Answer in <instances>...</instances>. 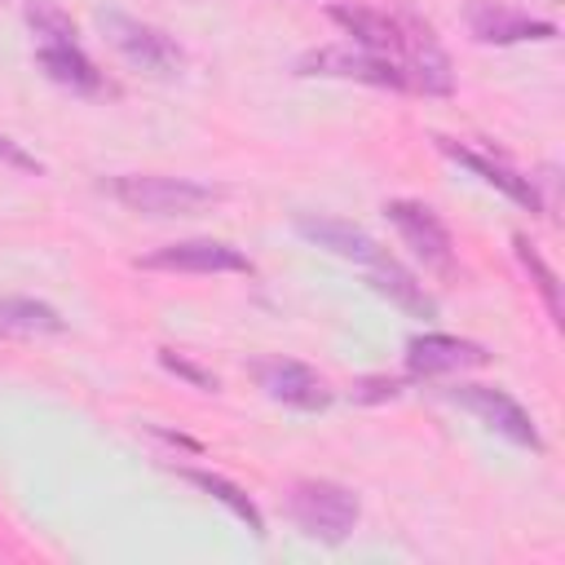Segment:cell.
Wrapping results in <instances>:
<instances>
[{
  "mask_svg": "<svg viewBox=\"0 0 565 565\" xmlns=\"http://www.w3.org/2000/svg\"><path fill=\"white\" fill-rule=\"evenodd\" d=\"M402 393V380H388V375H366L353 384V402H393Z\"/></svg>",
  "mask_w": 565,
  "mask_h": 565,
  "instance_id": "44dd1931",
  "label": "cell"
},
{
  "mask_svg": "<svg viewBox=\"0 0 565 565\" xmlns=\"http://www.w3.org/2000/svg\"><path fill=\"white\" fill-rule=\"evenodd\" d=\"M35 62L40 71L71 88V93H102V71L93 66V57L79 49V40H66V44H35Z\"/></svg>",
  "mask_w": 565,
  "mask_h": 565,
  "instance_id": "5bb4252c",
  "label": "cell"
},
{
  "mask_svg": "<svg viewBox=\"0 0 565 565\" xmlns=\"http://www.w3.org/2000/svg\"><path fill=\"white\" fill-rule=\"evenodd\" d=\"M362 274H366V287L380 291V296H388L397 309H406V313H415V318H433V313H437V305H433V296L424 291V282H419L406 265H397L393 256L380 260V265H371V269H362Z\"/></svg>",
  "mask_w": 565,
  "mask_h": 565,
  "instance_id": "9a60e30c",
  "label": "cell"
},
{
  "mask_svg": "<svg viewBox=\"0 0 565 565\" xmlns=\"http://www.w3.org/2000/svg\"><path fill=\"white\" fill-rule=\"evenodd\" d=\"M159 362H163L172 375L190 380L194 388H203V393H216V375H212V371H203L199 362H190L185 353H177V349H159Z\"/></svg>",
  "mask_w": 565,
  "mask_h": 565,
  "instance_id": "ffe728a7",
  "label": "cell"
},
{
  "mask_svg": "<svg viewBox=\"0 0 565 565\" xmlns=\"http://www.w3.org/2000/svg\"><path fill=\"white\" fill-rule=\"evenodd\" d=\"M450 402H455V406H463V411H472L490 433L508 437L512 446L543 450V437H539V428H534L530 411H525L512 393L490 388V384H459V388H450Z\"/></svg>",
  "mask_w": 565,
  "mask_h": 565,
  "instance_id": "8992f818",
  "label": "cell"
},
{
  "mask_svg": "<svg viewBox=\"0 0 565 565\" xmlns=\"http://www.w3.org/2000/svg\"><path fill=\"white\" fill-rule=\"evenodd\" d=\"M102 190L141 216H194V212H212L225 199V190H216L207 181L163 177V172H124V177L102 181Z\"/></svg>",
  "mask_w": 565,
  "mask_h": 565,
  "instance_id": "7a4b0ae2",
  "label": "cell"
},
{
  "mask_svg": "<svg viewBox=\"0 0 565 565\" xmlns=\"http://www.w3.org/2000/svg\"><path fill=\"white\" fill-rule=\"evenodd\" d=\"M384 216L397 225L402 243L428 265V269H450L455 265V247H450V230L441 225V216L415 199H388Z\"/></svg>",
  "mask_w": 565,
  "mask_h": 565,
  "instance_id": "30bf717a",
  "label": "cell"
},
{
  "mask_svg": "<svg viewBox=\"0 0 565 565\" xmlns=\"http://www.w3.org/2000/svg\"><path fill=\"white\" fill-rule=\"evenodd\" d=\"M296 234H305L309 243L327 247L331 256L340 260H353L358 269H371L380 260H388V247H380L362 225L353 221H335V216H300L296 221Z\"/></svg>",
  "mask_w": 565,
  "mask_h": 565,
  "instance_id": "7c38bea8",
  "label": "cell"
},
{
  "mask_svg": "<svg viewBox=\"0 0 565 565\" xmlns=\"http://www.w3.org/2000/svg\"><path fill=\"white\" fill-rule=\"evenodd\" d=\"M287 516L305 539L318 543H344L362 516V503L340 481H296L287 490Z\"/></svg>",
  "mask_w": 565,
  "mask_h": 565,
  "instance_id": "3957f363",
  "label": "cell"
},
{
  "mask_svg": "<svg viewBox=\"0 0 565 565\" xmlns=\"http://www.w3.org/2000/svg\"><path fill=\"white\" fill-rule=\"evenodd\" d=\"M296 75H331V79H358V84H375V88H411L406 75L388 57H380L362 44L309 49V53L296 57Z\"/></svg>",
  "mask_w": 565,
  "mask_h": 565,
  "instance_id": "5b68a950",
  "label": "cell"
},
{
  "mask_svg": "<svg viewBox=\"0 0 565 565\" xmlns=\"http://www.w3.org/2000/svg\"><path fill=\"white\" fill-rule=\"evenodd\" d=\"M181 477H185L190 486H199L203 494H212L216 503H225V508H230V512H234V516H238L256 539H265V516H260V508L252 503V494H247V490H238V486H234V481H225L221 472H203V468H181Z\"/></svg>",
  "mask_w": 565,
  "mask_h": 565,
  "instance_id": "e0dca14e",
  "label": "cell"
},
{
  "mask_svg": "<svg viewBox=\"0 0 565 565\" xmlns=\"http://www.w3.org/2000/svg\"><path fill=\"white\" fill-rule=\"evenodd\" d=\"M437 146H441L455 163H463L468 172H477L486 185L503 190L512 203H521V207H530V212H543L534 181H530V177H521L516 168H508V163H499V159H490V154H481V150H472V146H463V141H450V137H437Z\"/></svg>",
  "mask_w": 565,
  "mask_h": 565,
  "instance_id": "4fadbf2b",
  "label": "cell"
},
{
  "mask_svg": "<svg viewBox=\"0 0 565 565\" xmlns=\"http://www.w3.org/2000/svg\"><path fill=\"white\" fill-rule=\"evenodd\" d=\"M66 318L35 300V296H0V335H18V340H35V335H62Z\"/></svg>",
  "mask_w": 565,
  "mask_h": 565,
  "instance_id": "2e32d148",
  "label": "cell"
},
{
  "mask_svg": "<svg viewBox=\"0 0 565 565\" xmlns=\"http://www.w3.org/2000/svg\"><path fill=\"white\" fill-rule=\"evenodd\" d=\"M331 22H340L353 44L388 57L406 84L415 93H428V97H450L455 93V71H450V57L446 49L437 44L433 26L406 9H371V4H331L327 9Z\"/></svg>",
  "mask_w": 565,
  "mask_h": 565,
  "instance_id": "6da1fadb",
  "label": "cell"
},
{
  "mask_svg": "<svg viewBox=\"0 0 565 565\" xmlns=\"http://www.w3.org/2000/svg\"><path fill=\"white\" fill-rule=\"evenodd\" d=\"M22 18L35 31L40 44H66L75 40V22L57 0H22Z\"/></svg>",
  "mask_w": 565,
  "mask_h": 565,
  "instance_id": "ac0fdd59",
  "label": "cell"
},
{
  "mask_svg": "<svg viewBox=\"0 0 565 565\" xmlns=\"http://www.w3.org/2000/svg\"><path fill=\"white\" fill-rule=\"evenodd\" d=\"M97 26H102V35H106V44L115 53H124L132 66H141L150 75H172L185 62L181 44L168 31L141 22V18L124 13V9H97Z\"/></svg>",
  "mask_w": 565,
  "mask_h": 565,
  "instance_id": "277c9868",
  "label": "cell"
},
{
  "mask_svg": "<svg viewBox=\"0 0 565 565\" xmlns=\"http://www.w3.org/2000/svg\"><path fill=\"white\" fill-rule=\"evenodd\" d=\"M486 362H490L486 344L463 340V335H446V331H428V335H415L406 344V371H411V380L455 375V371H472V366H486Z\"/></svg>",
  "mask_w": 565,
  "mask_h": 565,
  "instance_id": "8fae6325",
  "label": "cell"
},
{
  "mask_svg": "<svg viewBox=\"0 0 565 565\" xmlns=\"http://www.w3.org/2000/svg\"><path fill=\"white\" fill-rule=\"evenodd\" d=\"M0 163H9V168H18V172H35V177L44 172V163H40L22 141H13V137H4V132H0Z\"/></svg>",
  "mask_w": 565,
  "mask_h": 565,
  "instance_id": "7402d4cb",
  "label": "cell"
},
{
  "mask_svg": "<svg viewBox=\"0 0 565 565\" xmlns=\"http://www.w3.org/2000/svg\"><path fill=\"white\" fill-rule=\"evenodd\" d=\"M137 265L168 269V274H252V260L225 238H181V243L154 247Z\"/></svg>",
  "mask_w": 565,
  "mask_h": 565,
  "instance_id": "ba28073f",
  "label": "cell"
},
{
  "mask_svg": "<svg viewBox=\"0 0 565 565\" xmlns=\"http://www.w3.org/2000/svg\"><path fill=\"white\" fill-rule=\"evenodd\" d=\"M463 22L477 44H525V40H556V22L534 18L503 0H468Z\"/></svg>",
  "mask_w": 565,
  "mask_h": 565,
  "instance_id": "9c48e42d",
  "label": "cell"
},
{
  "mask_svg": "<svg viewBox=\"0 0 565 565\" xmlns=\"http://www.w3.org/2000/svg\"><path fill=\"white\" fill-rule=\"evenodd\" d=\"M516 256H521V265H525L530 282L539 287V296H543V305H547L552 322H561V282H556V274L547 269V260L539 256V247H534L530 238H521V234H516Z\"/></svg>",
  "mask_w": 565,
  "mask_h": 565,
  "instance_id": "d6986e66",
  "label": "cell"
},
{
  "mask_svg": "<svg viewBox=\"0 0 565 565\" xmlns=\"http://www.w3.org/2000/svg\"><path fill=\"white\" fill-rule=\"evenodd\" d=\"M252 380L269 402H282L291 411H327L331 406V388L327 380L291 358H260L252 362Z\"/></svg>",
  "mask_w": 565,
  "mask_h": 565,
  "instance_id": "52a82bcc",
  "label": "cell"
}]
</instances>
